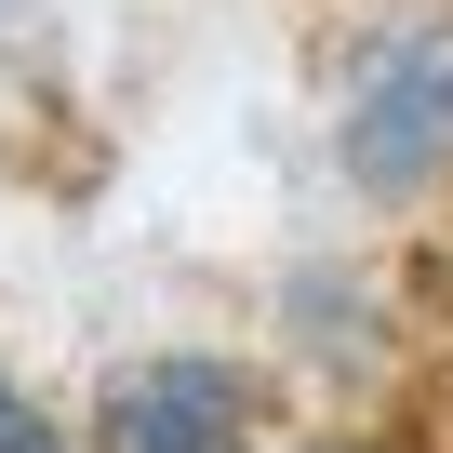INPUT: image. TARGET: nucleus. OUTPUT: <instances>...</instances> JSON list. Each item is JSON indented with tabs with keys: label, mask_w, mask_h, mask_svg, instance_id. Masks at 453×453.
I'll list each match as a JSON object with an SVG mask.
<instances>
[{
	"label": "nucleus",
	"mask_w": 453,
	"mask_h": 453,
	"mask_svg": "<svg viewBox=\"0 0 453 453\" xmlns=\"http://www.w3.org/2000/svg\"><path fill=\"white\" fill-rule=\"evenodd\" d=\"M280 307L307 320V334H294V360H347V373L373 360V307H360V280H320V267H307Z\"/></svg>",
	"instance_id": "3"
},
{
	"label": "nucleus",
	"mask_w": 453,
	"mask_h": 453,
	"mask_svg": "<svg viewBox=\"0 0 453 453\" xmlns=\"http://www.w3.org/2000/svg\"><path fill=\"white\" fill-rule=\"evenodd\" d=\"M267 387L226 347H147L94 387V453H254Z\"/></svg>",
	"instance_id": "2"
},
{
	"label": "nucleus",
	"mask_w": 453,
	"mask_h": 453,
	"mask_svg": "<svg viewBox=\"0 0 453 453\" xmlns=\"http://www.w3.org/2000/svg\"><path fill=\"white\" fill-rule=\"evenodd\" d=\"M334 453H387V440H334Z\"/></svg>",
	"instance_id": "5"
},
{
	"label": "nucleus",
	"mask_w": 453,
	"mask_h": 453,
	"mask_svg": "<svg viewBox=\"0 0 453 453\" xmlns=\"http://www.w3.org/2000/svg\"><path fill=\"white\" fill-rule=\"evenodd\" d=\"M320 147L373 213L453 200V0H387V14H360L334 41Z\"/></svg>",
	"instance_id": "1"
},
{
	"label": "nucleus",
	"mask_w": 453,
	"mask_h": 453,
	"mask_svg": "<svg viewBox=\"0 0 453 453\" xmlns=\"http://www.w3.org/2000/svg\"><path fill=\"white\" fill-rule=\"evenodd\" d=\"M0 453H67V426H54V413H41L14 373H0Z\"/></svg>",
	"instance_id": "4"
}]
</instances>
